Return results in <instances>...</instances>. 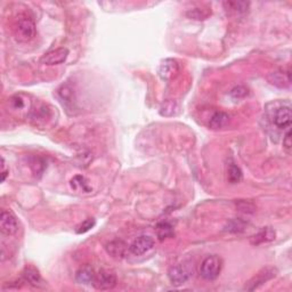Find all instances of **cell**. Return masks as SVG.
I'll return each mask as SVG.
<instances>
[{
    "instance_id": "cell-1",
    "label": "cell",
    "mask_w": 292,
    "mask_h": 292,
    "mask_svg": "<svg viewBox=\"0 0 292 292\" xmlns=\"http://www.w3.org/2000/svg\"><path fill=\"white\" fill-rule=\"evenodd\" d=\"M32 100L30 96L19 93L8 99V111L16 116H30L32 112Z\"/></svg>"
},
{
    "instance_id": "cell-2",
    "label": "cell",
    "mask_w": 292,
    "mask_h": 292,
    "mask_svg": "<svg viewBox=\"0 0 292 292\" xmlns=\"http://www.w3.org/2000/svg\"><path fill=\"white\" fill-rule=\"evenodd\" d=\"M193 275V266L190 263L177 264L171 266L168 271L170 283L175 287H181L186 283Z\"/></svg>"
},
{
    "instance_id": "cell-3",
    "label": "cell",
    "mask_w": 292,
    "mask_h": 292,
    "mask_svg": "<svg viewBox=\"0 0 292 292\" xmlns=\"http://www.w3.org/2000/svg\"><path fill=\"white\" fill-rule=\"evenodd\" d=\"M223 262L218 256H208L200 265V275L207 281L217 279L221 272Z\"/></svg>"
},
{
    "instance_id": "cell-4",
    "label": "cell",
    "mask_w": 292,
    "mask_h": 292,
    "mask_svg": "<svg viewBox=\"0 0 292 292\" xmlns=\"http://www.w3.org/2000/svg\"><path fill=\"white\" fill-rule=\"evenodd\" d=\"M36 24L29 17H23L18 19L15 26V36L19 41H30L36 37Z\"/></svg>"
},
{
    "instance_id": "cell-5",
    "label": "cell",
    "mask_w": 292,
    "mask_h": 292,
    "mask_svg": "<svg viewBox=\"0 0 292 292\" xmlns=\"http://www.w3.org/2000/svg\"><path fill=\"white\" fill-rule=\"evenodd\" d=\"M115 284H116V276L113 272L108 270H102L97 274H95L94 282H93V286L98 290L113 289Z\"/></svg>"
},
{
    "instance_id": "cell-6",
    "label": "cell",
    "mask_w": 292,
    "mask_h": 292,
    "mask_svg": "<svg viewBox=\"0 0 292 292\" xmlns=\"http://www.w3.org/2000/svg\"><path fill=\"white\" fill-rule=\"evenodd\" d=\"M154 247V240L150 235H141L130 244L129 251L135 256H143L152 250Z\"/></svg>"
},
{
    "instance_id": "cell-7",
    "label": "cell",
    "mask_w": 292,
    "mask_h": 292,
    "mask_svg": "<svg viewBox=\"0 0 292 292\" xmlns=\"http://www.w3.org/2000/svg\"><path fill=\"white\" fill-rule=\"evenodd\" d=\"M276 274H278V271H276L274 267L264 268V270L260 271L259 273L257 274L255 278L247 284V286H245L244 289L249 290V291L256 290L257 288L263 286L264 283H266L267 281H270V280L275 278Z\"/></svg>"
},
{
    "instance_id": "cell-8",
    "label": "cell",
    "mask_w": 292,
    "mask_h": 292,
    "mask_svg": "<svg viewBox=\"0 0 292 292\" xmlns=\"http://www.w3.org/2000/svg\"><path fill=\"white\" fill-rule=\"evenodd\" d=\"M0 229L6 235H13L17 232L18 223L13 212L2 210L0 215Z\"/></svg>"
},
{
    "instance_id": "cell-9",
    "label": "cell",
    "mask_w": 292,
    "mask_h": 292,
    "mask_svg": "<svg viewBox=\"0 0 292 292\" xmlns=\"http://www.w3.org/2000/svg\"><path fill=\"white\" fill-rule=\"evenodd\" d=\"M292 112L290 106H283L276 110L273 116V122L279 129H290Z\"/></svg>"
},
{
    "instance_id": "cell-10",
    "label": "cell",
    "mask_w": 292,
    "mask_h": 292,
    "mask_svg": "<svg viewBox=\"0 0 292 292\" xmlns=\"http://www.w3.org/2000/svg\"><path fill=\"white\" fill-rule=\"evenodd\" d=\"M69 56V50L66 48H57L45 54L41 58V63L46 65H58L64 63Z\"/></svg>"
},
{
    "instance_id": "cell-11",
    "label": "cell",
    "mask_w": 292,
    "mask_h": 292,
    "mask_svg": "<svg viewBox=\"0 0 292 292\" xmlns=\"http://www.w3.org/2000/svg\"><path fill=\"white\" fill-rule=\"evenodd\" d=\"M179 71L178 63L175 60L171 58H167V60L162 61L160 66H159V75L163 80L169 81L177 75Z\"/></svg>"
},
{
    "instance_id": "cell-12",
    "label": "cell",
    "mask_w": 292,
    "mask_h": 292,
    "mask_svg": "<svg viewBox=\"0 0 292 292\" xmlns=\"http://www.w3.org/2000/svg\"><path fill=\"white\" fill-rule=\"evenodd\" d=\"M105 250L112 258L122 259L127 255L128 247L121 240H113L105 245Z\"/></svg>"
},
{
    "instance_id": "cell-13",
    "label": "cell",
    "mask_w": 292,
    "mask_h": 292,
    "mask_svg": "<svg viewBox=\"0 0 292 292\" xmlns=\"http://www.w3.org/2000/svg\"><path fill=\"white\" fill-rule=\"evenodd\" d=\"M275 231L272 227H263L254 236H251L250 242L254 245L268 243L275 239Z\"/></svg>"
},
{
    "instance_id": "cell-14",
    "label": "cell",
    "mask_w": 292,
    "mask_h": 292,
    "mask_svg": "<svg viewBox=\"0 0 292 292\" xmlns=\"http://www.w3.org/2000/svg\"><path fill=\"white\" fill-rule=\"evenodd\" d=\"M30 118L32 119V121L36 122L38 126H42V124L46 123V121H48V120L52 118V113H50V110H48L46 105H40V106L37 108H32Z\"/></svg>"
},
{
    "instance_id": "cell-15",
    "label": "cell",
    "mask_w": 292,
    "mask_h": 292,
    "mask_svg": "<svg viewBox=\"0 0 292 292\" xmlns=\"http://www.w3.org/2000/svg\"><path fill=\"white\" fill-rule=\"evenodd\" d=\"M268 80L270 83L274 86H278L280 88L288 87L291 83L290 78V70H288L287 72L284 71H275L272 72L270 76H268Z\"/></svg>"
},
{
    "instance_id": "cell-16",
    "label": "cell",
    "mask_w": 292,
    "mask_h": 292,
    "mask_svg": "<svg viewBox=\"0 0 292 292\" xmlns=\"http://www.w3.org/2000/svg\"><path fill=\"white\" fill-rule=\"evenodd\" d=\"M23 279L32 287L40 288L44 286V280H42L41 275L39 274V272L34 267H26L24 272H23Z\"/></svg>"
},
{
    "instance_id": "cell-17",
    "label": "cell",
    "mask_w": 292,
    "mask_h": 292,
    "mask_svg": "<svg viewBox=\"0 0 292 292\" xmlns=\"http://www.w3.org/2000/svg\"><path fill=\"white\" fill-rule=\"evenodd\" d=\"M70 186L73 191L76 192H83V193H89L92 192V186L89 185L88 179L80 176V175H77V176L73 177L70 182Z\"/></svg>"
},
{
    "instance_id": "cell-18",
    "label": "cell",
    "mask_w": 292,
    "mask_h": 292,
    "mask_svg": "<svg viewBox=\"0 0 292 292\" xmlns=\"http://www.w3.org/2000/svg\"><path fill=\"white\" fill-rule=\"evenodd\" d=\"M224 6L228 13L234 15H242L247 13L250 3L247 1H226L224 2Z\"/></svg>"
},
{
    "instance_id": "cell-19",
    "label": "cell",
    "mask_w": 292,
    "mask_h": 292,
    "mask_svg": "<svg viewBox=\"0 0 292 292\" xmlns=\"http://www.w3.org/2000/svg\"><path fill=\"white\" fill-rule=\"evenodd\" d=\"M94 279H95L94 270L89 266L81 267L76 274L77 282L81 284H91L94 282Z\"/></svg>"
},
{
    "instance_id": "cell-20",
    "label": "cell",
    "mask_w": 292,
    "mask_h": 292,
    "mask_svg": "<svg viewBox=\"0 0 292 292\" xmlns=\"http://www.w3.org/2000/svg\"><path fill=\"white\" fill-rule=\"evenodd\" d=\"M229 122V115L225 112H216L215 114L211 116L209 121V126L211 129H221Z\"/></svg>"
},
{
    "instance_id": "cell-21",
    "label": "cell",
    "mask_w": 292,
    "mask_h": 292,
    "mask_svg": "<svg viewBox=\"0 0 292 292\" xmlns=\"http://www.w3.org/2000/svg\"><path fill=\"white\" fill-rule=\"evenodd\" d=\"M155 233H157L158 239L160 241H165L167 239H170L175 235L174 227L173 225L167 223V221H162V223H159L155 227Z\"/></svg>"
},
{
    "instance_id": "cell-22",
    "label": "cell",
    "mask_w": 292,
    "mask_h": 292,
    "mask_svg": "<svg viewBox=\"0 0 292 292\" xmlns=\"http://www.w3.org/2000/svg\"><path fill=\"white\" fill-rule=\"evenodd\" d=\"M227 177L231 184H237V183L242 181V171H241L239 167L233 163V165L229 166L228 168Z\"/></svg>"
},
{
    "instance_id": "cell-23",
    "label": "cell",
    "mask_w": 292,
    "mask_h": 292,
    "mask_svg": "<svg viewBox=\"0 0 292 292\" xmlns=\"http://www.w3.org/2000/svg\"><path fill=\"white\" fill-rule=\"evenodd\" d=\"M210 14H211V11L205 8H193L186 13L190 18L196 19V21H203V19L209 17Z\"/></svg>"
},
{
    "instance_id": "cell-24",
    "label": "cell",
    "mask_w": 292,
    "mask_h": 292,
    "mask_svg": "<svg viewBox=\"0 0 292 292\" xmlns=\"http://www.w3.org/2000/svg\"><path fill=\"white\" fill-rule=\"evenodd\" d=\"M96 221L94 218H88V219H86L85 221H83L79 226L77 228V233L78 234H84V233H87L88 231H91V229L95 226Z\"/></svg>"
},
{
    "instance_id": "cell-25",
    "label": "cell",
    "mask_w": 292,
    "mask_h": 292,
    "mask_svg": "<svg viewBox=\"0 0 292 292\" xmlns=\"http://www.w3.org/2000/svg\"><path fill=\"white\" fill-rule=\"evenodd\" d=\"M229 94H231V96L234 99H241L244 98V97L248 95V89L243 87V86H237V87H234L232 89Z\"/></svg>"
},
{
    "instance_id": "cell-26",
    "label": "cell",
    "mask_w": 292,
    "mask_h": 292,
    "mask_svg": "<svg viewBox=\"0 0 292 292\" xmlns=\"http://www.w3.org/2000/svg\"><path fill=\"white\" fill-rule=\"evenodd\" d=\"M283 146L286 147L287 150H290L291 149L292 142H291V131H290V129L287 130V134L283 137Z\"/></svg>"
},
{
    "instance_id": "cell-27",
    "label": "cell",
    "mask_w": 292,
    "mask_h": 292,
    "mask_svg": "<svg viewBox=\"0 0 292 292\" xmlns=\"http://www.w3.org/2000/svg\"><path fill=\"white\" fill-rule=\"evenodd\" d=\"M7 170H6V166H5V160H3V158H2V178H1V181L2 182H5V179H6V177H7Z\"/></svg>"
}]
</instances>
